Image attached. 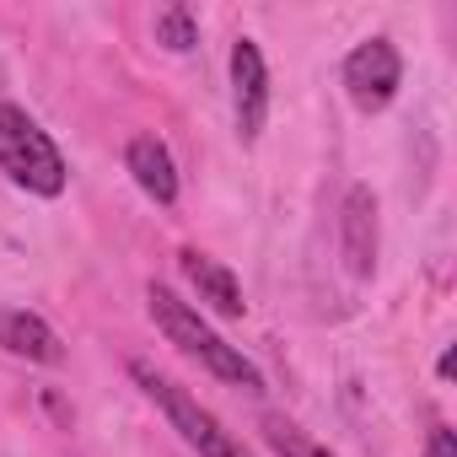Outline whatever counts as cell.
I'll return each instance as SVG.
<instances>
[{
    "label": "cell",
    "instance_id": "cell-4",
    "mask_svg": "<svg viewBox=\"0 0 457 457\" xmlns=\"http://www.w3.org/2000/svg\"><path fill=\"white\" fill-rule=\"evenodd\" d=\"M398 81H403V60L387 38H366L361 49H350L345 60V92L361 113H382L393 97H398Z\"/></svg>",
    "mask_w": 457,
    "mask_h": 457
},
{
    "label": "cell",
    "instance_id": "cell-3",
    "mask_svg": "<svg viewBox=\"0 0 457 457\" xmlns=\"http://www.w3.org/2000/svg\"><path fill=\"white\" fill-rule=\"evenodd\" d=\"M129 377L145 387L151 403H162V414L172 420V430H178L199 457H248L232 430H220V420H215L210 409H199V398H188V393H183L172 377H162L151 361H129Z\"/></svg>",
    "mask_w": 457,
    "mask_h": 457
},
{
    "label": "cell",
    "instance_id": "cell-10",
    "mask_svg": "<svg viewBox=\"0 0 457 457\" xmlns=\"http://www.w3.org/2000/svg\"><path fill=\"white\" fill-rule=\"evenodd\" d=\"M156 44L172 49V54H188V49L199 44L194 12H188V6H162V12H156Z\"/></svg>",
    "mask_w": 457,
    "mask_h": 457
},
{
    "label": "cell",
    "instance_id": "cell-8",
    "mask_svg": "<svg viewBox=\"0 0 457 457\" xmlns=\"http://www.w3.org/2000/svg\"><path fill=\"white\" fill-rule=\"evenodd\" d=\"M178 264H183V275L194 280V291H199V302H210L215 312H226V318H243V286H237V275L226 270V264H215L210 253H194V248H183L178 253Z\"/></svg>",
    "mask_w": 457,
    "mask_h": 457
},
{
    "label": "cell",
    "instance_id": "cell-12",
    "mask_svg": "<svg viewBox=\"0 0 457 457\" xmlns=\"http://www.w3.org/2000/svg\"><path fill=\"white\" fill-rule=\"evenodd\" d=\"M425 457H457V436L441 425V430H430V446H425Z\"/></svg>",
    "mask_w": 457,
    "mask_h": 457
},
{
    "label": "cell",
    "instance_id": "cell-9",
    "mask_svg": "<svg viewBox=\"0 0 457 457\" xmlns=\"http://www.w3.org/2000/svg\"><path fill=\"white\" fill-rule=\"evenodd\" d=\"M124 162H129L135 183H140L156 204H172V199H178V167H172V151H167L156 135H135L129 151H124Z\"/></svg>",
    "mask_w": 457,
    "mask_h": 457
},
{
    "label": "cell",
    "instance_id": "cell-6",
    "mask_svg": "<svg viewBox=\"0 0 457 457\" xmlns=\"http://www.w3.org/2000/svg\"><path fill=\"white\" fill-rule=\"evenodd\" d=\"M232 87H237V135L259 140L264 113H270V71H264V54L253 38L232 44Z\"/></svg>",
    "mask_w": 457,
    "mask_h": 457
},
{
    "label": "cell",
    "instance_id": "cell-11",
    "mask_svg": "<svg viewBox=\"0 0 457 457\" xmlns=\"http://www.w3.org/2000/svg\"><path fill=\"white\" fill-rule=\"evenodd\" d=\"M264 441H270L280 457H334V452H323L318 441H307V436H302L291 420H280V414H270V420H264Z\"/></svg>",
    "mask_w": 457,
    "mask_h": 457
},
{
    "label": "cell",
    "instance_id": "cell-1",
    "mask_svg": "<svg viewBox=\"0 0 457 457\" xmlns=\"http://www.w3.org/2000/svg\"><path fill=\"white\" fill-rule=\"evenodd\" d=\"M145 296H151V318H156V328H162V334L188 355V361H199V366H204V371H215L220 382H237V387H248V393H259V387H264L259 366H253L237 345H226V339H220V334H215V328L188 307V302H178L167 286H151Z\"/></svg>",
    "mask_w": 457,
    "mask_h": 457
},
{
    "label": "cell",
    "instance_id": "cell-7",
    "mask_svg": "<svg viewBox=\"0 0 457 457\" xmlns=\"http://www.w3.org/2000/svg\"><path fill=\"white\" fill-rule=\"evenodd\" d=\"M0 345L22 361H38V366H60L65 361V345L60 334L38 318V312H22V307H0Z\"/></svg>",
    "mask_w": 457,
    "mask_h": 457
},
{
    "label": "cell",
    "instance_id": "cell-2",
    "mask_svg": "<svg viewBox=\"0 0 457 457\" xmlns=\"http://www.w3.org/2000/svg\"><path fill=\"white\" fill-rule=\"evenodd\" d=\"M0 167L12 172V183L54 199L65 188V156L60 145L17 108V103H0Z\"/></svg>",
    "mask_w": 457,
    "mask_h": 457
},
{
    "label": "cell",
    "instance_id": "cell-5",
    "mask_svg": "<svg viewBox=\"0 0 457 457\" xmlns=\"http://www.w3.org/2000/svg\"><path fill=\"white\" fill-rule=\"evenodd\" d=\"M339 248L355 280H371L377 270V194L366 183H355L339 204Z\"/></svg>",
    "mask_w": 457,
    "mask_h": 457
}]
</instances>
